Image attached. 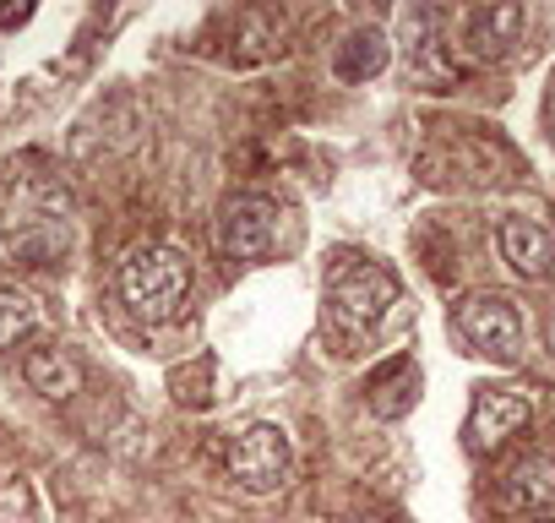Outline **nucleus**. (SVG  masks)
I'll use <instances>...</instances> for the list:
<instances>
[{
  "label": "nucleus",
  "instance_id": "nucleus-1",
  "mask_svg": "<svg viewBox=\"0 0 555 523\" xmlns=\"http://www.w3.org/2000/svg\"><path fill=\"white\" fill-rule=\"evenodd\" d=\"M185 290H191V262L175 245H142L120 268V301L131 306V317H142L153 328L180 317Z\"/></svg>",
  "mask_w": 555,
  "mask_h": 523
},
{
  "label": "nucleus",
  "instance_id": "nucleus-2",
  "mask_svg": "<svg viewBox=\"0 0 555 523\" xmlns=\"http://www.w3.org/2000/svg\"><path fill=\"white\" fill-rule=\"evenodd\" d=\"M398 306V279L382 262H338L327 273V317L338 333H371Z\"/></svg>",
  "mask_w": 555,
  "mask_h": 523
},
{
  "label": "nucleus",
  "instance_id": "nucleus-3",
  "mask_svg": "<svg viewBox=\"0 0 555 523\" xmlns=\"http://www.w3.org/2000/svg\"><path fill=\"white\" fill-rule=\"evenodd\" d=\"M229 480L250 496H272L295 480V442L284 425L256 420L229 442Z\"/></svg>",
  "mask_w": 555,
  "mask_h": 523
},
{
  "label": "nucleus",
  "instance_id": "nucleus-4",
  "mask_svg": "<svg viewBox=\"0 0 555 523\" xmlns=\"http://www.w3.org/2000/svg\"><path fill=\"white\" fill-rule=\"evenodd\" d=\"M403 72L414 88H430V93H441L463 77V61L447 39V12L420 7L403 17Z\"/></svg>",
  "mask_w": 555,
  "mask_h": 523
},
{
  "label": "nucleus",
  "instance_id": "nucleus-5",
  "mask_svg": "<svg viewBox=\"0 0 555 523\" xmlns=\"http://www.w3.org/2000/svg\"><path fill=\"white\" fill-rule=\"evenodd\" d=\"M278 218H284V207H278L272 196H256V191H240L223 202L218 213V245L229 262H267L272 245H278Z\"/></svg>",
  "mask_w": 555,
  "mask_h": 523
},
{
  "label": "nucleus",
  "instance_id": "nucleus-6",
  "mask_svg": "<svg viewBox=\"0 0 555 523\" xmlns=\"http://www.w3.org/2000/svg\"><path fill=\"white\" fill-rule=\"evenodd\" d=\"M457 333L485 360H501V366L522 360V317H517V306L506 295H468L457 306Z\"/></svg>",
  "mask_w": 555,
  "mask_h": 523
},
{
  "label": "nucleus",
  "instance_id": "nucleus-7",
  "mask_svg": "<svg viewBox=\"0 0 555 523\" xmlns=\"http://www.w3.org/2000/svg\"><path fill=\"white\" fill-rule=\"evenodd\" d=\"M501 256L517 279H550L555 273V229L539 218H501Z\"/></svg>",
  "mask_w": 555,
  "mask_h": 523
},
{
  "label": "nucleus",
  "instance_id": "nucleus-8",
  "mask_svg": "<svg viewBox=\"0 0 555 523\" xmlns=\"http://www.w3.org/2000/svg\"><path fill=\"white\" fill-rule=\"evenodd\" d=\"M528 414H533V404L522 398V393H479L474 398V409H468V447L474 452H490V447H501L506 436H517L522 425H528Z\"/></svg>",
  "mask_w": 555,
  "mask_h": 523
},
{
  "label": "nucleus",
  "instance_id": "nucleus-9",
  "mask_svg": "<svg viewBox=\"0 0 555 523\" xmlns=\"http://www.w3.org/2000/svg\"><path fill=\"white\" fill-rule=\"evenodd\" d=\"M517 34H522V7H485V12H474L463 23V55H468V66H490V61L512 55Z\"/></svg>",
  "mask_w": 555,
  "mask_h": 523
},
{
  "label": "nucleus",
  "instance_id": "nucleus-10",
  "mask_svg": "<svg viewBox=\"0 0 555 523\" xmlns=\"http://www.w3.org/2000/svg\"><path fill=\"white\" fill-rule=\"evenodd\" d=\"M23 377H28V387H34L39 398H50V404H66V398L82 387V366H77V355L61 349V344H34V349L23 355Z\"/></svg>",
  "mask_w": 555,
  "mask_h": 523
},
{
  "label": "nucleus",
  "instance_id": "nucleus-11",
  "mask_svg": "<svg viewBox=\"0 0 555 523\" xmlns=\"http://www.w3.org/2000/svg\"><path fill=\"white\" fill-rule=\"evenodd\" d=\"M550 501H555V458H522V463H512L506 469V480H501V507L506 512H550Z\"/></svg>",
  "mask_w": 555,
  "mask_h": 523
},
{
  "label": "nucleus",
  "instance_id": "nucleus-12",
  "mask_svg": "<svg viewBox=\"0 0 555 523\" xmlns=\"http://www.w3.org/2000/svg\"><path fill=\"white\" fill-rule=\"evenodd\" d=\"M414 398H420V371H414L409 360H392V366H382V371L371 377V414L398 420V414L414 409Z\"/></svg>",
  "mask_w": 555,
  "mask_h": 523
},
{
  "label": "nucleus",
  "instance_id": "nucleus-13",
  "mask_svg": "<svg viewBox=\"0 0 555 523\" xmlns=\"http://www.w3.org/2000/svg\"><path fill=\"white\" fill-rule=\"evenodd\" d=\"M387 66V34L382 28H354L344 44H338V61H333V72L344 77V82H365V77H376Z\"/></svg>",
  "mask_w": 555,
  "mask_h": 523
},
{
  "label": "nucleus",
  "instance_id": "nucleus-14",
  "mask_svg": "<svg viewBox=\"0 0 555 523\" xmlns=\"http://www.w3.org/2000/svg\"><path fill=\"white\" fill-rule=\"evenodd\" d=\"M34 328H39V301L17 284H0V355L17 349Z\"/></svg>",
  "mask_w": 555,
  "mask_h": 523
},
{
  "label": "nucleus",
  "instance_id": "nucleus-15",
  "mask_svg": "<svg viewBox=\"0 0 555 523\" xmlns=\"http://www.w3.org/2000/svg\"><path fill=\"white\" fill-rule=\"evenodd\" d=\"M17 23H28V7H17V12L0 7V28H17Z\"/></svg>",
  "mask_w": 555,
  "mask_h": 523
},
{
  "label": "nucleus",
  "instance_id": "nucleus-16",
  "mask_svg": "<svg viewBox=\"0 0 555 523\" xmlns=\"http://www.w3.org/2000/svg\"><path fill=\"white\" fill-rule=\"evenodd\" d=\"M344 523H387V518H376V512H354V518H344Z\"/></svg>",
  "mask_w": 555,
  "mask_h": 523
},
{
  "label": "nucleus",
  "instance_id": "nucleus-17",
  "mask_svg": "<svg viewBox=\"0 0 555 523\" xmlns=\"http://www.w3.org/2000/svg\"><path fill=\"white\" fill-rule=\"evenodd\" d=\"M522 523H555V512H528Z\"/></svg>",
  "mask_w": 555,
  "mask_h": 523
}]
</instances>
